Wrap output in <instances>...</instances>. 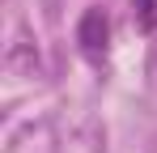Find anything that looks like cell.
I'll list each match as a JSON object with an SVG mask.
<instances>
[{"label": "cell", "mask_w": 157, "mask_h": 153, "mask_svg": "<svg viewBox=\"0 0 157 153\" xmlns=\"http://www.w3.org/2000/svg\"><path fill=\"white\" fill-rule=\"evenodd\" d=\"M140 9V30H157V0H136Z\"/></svg>", "instance_id": "7a4b0ae2"}, {"label": "cell", "mask_w": 157, "mask_h": 153, "mask_svg": "<svg viewBox=\"0 0 157 153\" xmlns=\"http://www.w3.org/2000/svg\"><path fill=\"white\" fill-rule=\"evenodd\" d=\"M77 43L85 55H106V43H110V22H106V13L102 9H85L81 13V22H77Z\"/></svg>", "instance_id": "6da1fadb"}]
</instances>
